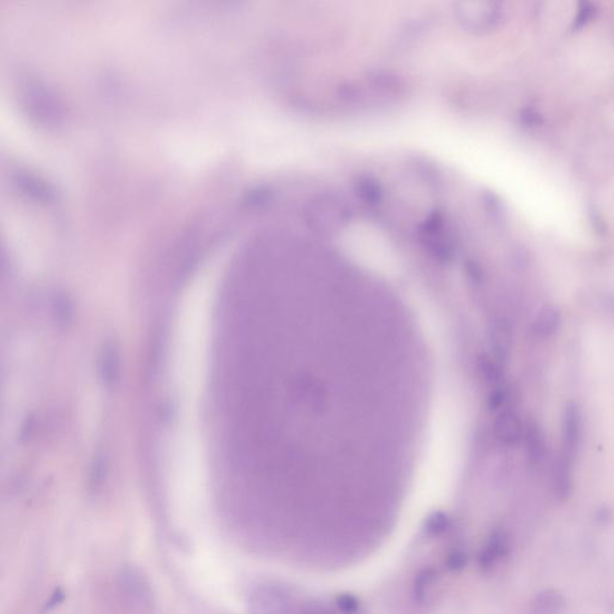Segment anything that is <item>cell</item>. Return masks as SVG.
<instances>
[{
	"mask_svg": "<svg viewBox=\"0 0 614 614\" xmlns=\"http://www.w3.org/2000/svg\"><path fill=\"white\" fill-rule=\"evenodd\" d=\"M337 606L344 613H354L359 608V600L354 595L342 594L337 598Z\"/></svg>",
	"mask_w": 614,
	"mask_h": 614,
	"instance_id": "17",
	"label": "cell"
},
{
	"mask_svg": "<svg viewBox=\"0 0 614 614\" xmlns=\"http://www.w3.org/2000/svg\"><path fill=\"white\" fill-rule=\"evenodd\" d=\"M120 588L128 605L139 613H150L155 606L154 594L146 576L133 566L120 574Z\"/></svg>",
	"mask_w": 614,
	"mask_h": 614,
	"instance_id": "1",
	"label": "cell"
},
{
	"mask_svg": "<svg viewBox=\"0 0 614 614\" xmlns=\"http://www.w3.org/2000/svg\"><path fill=\"white\" fill-rule=\"evenodd\" d=\"M468 558L462 551H454L450 553L446 559V566L451 572H460L466 568Z\"/></svg>",
	"mask_w": 614,
	"mask_h": 614,
	"instance_id": "16",
	"label": "cell"
},
{
	"mask_svg": "<svg viewBox=\"0 0 614 614\" xmlns=\"http://www.w3.org/2000/svg\"><path fill=\"white\" fill-rule=\"evenodd\" d=\"M456 12L461 23L471 31H488L502 18V10L495 3H460Z\"/></svg>",
	"mask_w": 614,
	"mask_h": 614,
	"instance_id": "3",
	"label": "cell"
},
{
	"mask_svg": "<svg viewBox=\"0 0 614 614\" xmlns=\"http://www.w3.org/2000/svg\"><path fill=\"white\" fill-rule=\"evenodd\" d=\"M521 120L523 124L530 125V126H537V125L542 123V118H541L540 114L533 109H525V112L521 114Z\"/></svg>",
	"mask_w": 614,
	"mask_h": 614,
	"instance_id": "20",
	"label": "cell"
},
{
	"mask_svg": "<svg viewBox=\"0 0 614 614\" xmlns=\"http://www.w3.org/2000/svg\"><path fill=\"white\" fill-rule=\"evenodd\" d=\"M449 525V518L444 512L437 511L429 516L426 522V530L431 534H441L446 530Z\"/></svg>",
	"mask_w": 614,
	"mask_h": 614,
	"instance_id": "15",
	"label": "cell"
},
{
	"mask_svg": "<svg viewBox=\"0 0 614 614\" xmlns=\"http://www.w3.org/2000/svg\"><path fill=\"white\" fill-rule=\"evenodd\" d=\"M495 436L505 445L517 444L523 434V424L517 414L505 410L499 414L495 421Z\"/></svg>",
	"mask_w": 614,
	"mask_h": 614,
	"instance_id": "6",
	"label": "cell"
},
{
	"mask_svg": "<svg viewBox=\"0 0 614 614\" xmlns=\"http://www.w3.org/2000/svg\"><path fill=\"white\" fill-rule=\"evenodd\" d=\"M437 572L434 569L427 568L421 570L414 581L413 595L417 603H424L429 596L433 584L436 583Z\"/></svg>",
	"mask_w": 614,
	"mask_h": 614,
	"instance_id": "12",
	"label": "cell"
},
{
	"mask_svg": "<svg viewBox=\"0 0 614 614\" xmlns=\"http://www.w3.org/2000/svg\"><path fill=\"white\" fill-rule=\"evenodd\" d=\"M252 614H290L292 610L290 595L274 584L256 586L248 596Z\"/></svg>",
	"mask_w": 614,
	"mask_h": 614,
	"instance_id": "2",
	"label": "cell"
},
{
	"mask_svg": "<svg viewBox=\"0 0 614 614\" xmlns=\"http://www.w3.org/2000/svg\"><path fill=\"white\" fill-rule=\"evenodd\" d=\"M360 192H361L363 199L368 202V203H372V204L378 203L380 201V198H382L380 187H379L377 182H373L371 179H365V180H363L361 185H360Z\"/></svg>",
	"mask_w": 614,
	"mask_h": 614,
	"instance_id": "14",
	"label": "cell"
},
{
	"mask_svg": "<svg viewBox=\"0 0 614 614\" xmlns=\"http://www.w3.org/2000/svg\"><path fill=\"white\" fill-rule=\"evenodd\" d=\"M490 342L495 349V359H505L511 347V332L504 322H497L490 329Z\"/></svg>",
	"mask_w": 614,
	"mask_h": 614,
	"instance_id": "10",
	"label": "cell"
},
{
	"mask_svg": "<svg viewBox=\"0 0 614 614\" xmlns=\"http://www.w3.org/2000/svg\"><path fill=\"white\" fill-rule=\"evenodd\" d=\"M522 438L525 442V452L530 464L532 466L540 464L545 456V439L542 431L535 421H530V424L523 427Z\"/></svg>",
	"mask_w": 614,
	"mask_h": 614,
	"instance_id": "7",
	"label": "cell"
},
{
	"mask_svg": "<svg viewBox=\"0 0 614 614\" xmlns=\"http://www.w3.org/2000/svg\"><path fill=\"white\" fill-rule=\"evenodd\" d=\"M480 375L488 384H498L503 379V370L498 360L492 359L490 356H480L478 361Z\"/></svg>",
	"mask_w": 614,
	"mask_h": 614,
	"instance_id": "13",
	"label": "cell"
},
{
	"mask_svg": "<svg viewBox=\"0 0 614 614\" xmlns=\"http://www.w3.org/2000/svg\"><path fill=\"white\" fill-rule=\"evenodd\" d=\"M505 401L506 391L504 390V388H497V390L493 391L488 398V407L490 410H498Z\"/></svg>",
	"mask_w": 614,
	"mask_h": 614,
	"instance_id": "19",
	"label": "cell"
},
{
	"mask_svg": "<svg viewBox=\"0 0 614 614\" xmlns=\"http://www.w3.org/2000/svg\"><path fill=\"white\" fill-rule=\"evenodd\" d=\"M563 607V598L559 593L547 591L537 595L534 600L533 614H558Z\"/></svg>",
	"mask_w": 614,
	"mask_h": 614,
	"instance_id": "11",
	"label": "cell"
},
{
	"mask_svg": "<svg viewBox=\"0 0 614 614\" xmlns=\"http://www.w3.org/2000/svg\"><path fill=\"white\" fill-rule=\"evenodd\" d=\"M509 537L505 530H497L490 534L486 545L480 553L478 564L483 571L493 568L498 560L509 552Z\"/></svg>",
	"mask_w": 614,
	"mask_h": 614,
	"instance_id": "5",
	"label": "cell"
},
{
	"mask_svg": "<svg viewBox=\"0 0 614 614\" xmlns=\"http://www.w3.org/2000/svg\"><path fill=\"white\" fill-rule=\"evenodd\" d=\"M560 321L561 316L559 309L554 306H545L540 309L537 319L534 322V331L539 336H551L559 329Z\"/></svg>",
	"mask_w": 614,
	"mask_h": 614,
	"instance_id": "9",
	"label": "cell"
},
{
	"mask_svg": "<svg viewBox=\"0 0 614 614\" xmlns=\"http://www.w3.org/2000/svg\"><path fill=\"white\" fill-rule=\"evenodd\" d=\"M572 460L568 456H559V459L557 460L554 464V471H553V485H554V490L558 498L564 500L568 498L572 487V471H571Z\"/></svg>",
	"mask_w": 614,
	"mask_h": 614,
	"instance_id": "8",
	"label": "cell"
},
{
	"mask_svg": "<svg viewBox=\"0 0 614 614\" xmlns=\"http://www.w3.org/2000/svg\"><path fill=\"white\" fill-rule=\"evenodd\" d=\"M563 455L574 460L576 450L579 448L581 439V413L579 407L570 403L565 407L563 414Z\"/></svg>",
	"mask_w": 614,
	"mask_h": 614,
	"instance_id": "4",
	"label": "cell"
},
{
	"mask_svg": "<svg viewBox=\"0 0 614 614\" xmlns=\"http://www.w3.org/2000/svg\"><path fill=\"white\" fill-rule=\"evenodd\" d=\"M302 614H332V612L323 606V605H316L311 603L309 606L305 607V610H302Z\"/></svg>",
	"mask_w": 614,
	"mask_h": 614,
	"instance_id": "21",
	"label": "cell"
},
{
	"mask_svg": "<svg viewBox=\"0 0 614 614\" xmlns=\"http://www.w3.org/2000/svg\"><path fill=\"white\" fill-rule=\"evenodd\" d=\"M62 599H64V593H62L60 589H57L55 594H53V596L50 598V601L47 603L46 610H52L53 607H55L57 606V605H59V603H62Z\"/></svg>",
	"mask_w": 614,
	"mask_h": 614,
	"instance_id": "22",
	"label": "cell"
},
{
	"mask_svg": "<svg viewBox=\"0 0 614 614\" xmlns=\"http://www.w3.org/2000/svg\"><path fill=\"white\" fill-rule=\"evenodd\" d=\"M467 270L468 274H469V276H471L473 280H480V278H481V271H480L479 265L476 263H468Z\"/></svg>",
	"mask_w": 614,
	"mask_h": 614,
	"instance_id": "23",
	"label": "cell"
},
{
	"mask_svg": "<svg viewBox=\"0 0 614 614\" xmlns=\"http://www.w3.org/2000/svg\"><path fill=\"white\" fill-rule=\"evenodd\" d=\"M595 8L591 3H582L581 4L580 11L576 16L575 22H574V28H580L583 24L587 23L588 21L591 20L594 16Z\"/></svg>",
	"mask_w": 614,
	"mask_h": 614,
	"instance_id": "18",
	"label": "cell"
}]
</instances>
